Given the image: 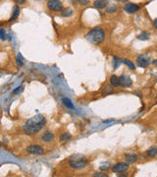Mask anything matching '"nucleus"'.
<instances>
[{"label":"nucleus","instance_id":"9","mask_svg":"<svg viewBox=\"0 0 157 177\" xmlns=\"http://www.w3.org/2000/svg\"><path fill=\"white\" fill-rule=\"evenodd\" d=\"M124 10L129 14H132V13H136L140 10V6L134 3H128L124 6Z\"/></svg>","mask_w":157,"mask_h":177},{"label":"nucleus","instance_id":"10","mask_svg":"<svg viewBox=\"0 0 157 177\" xmlns=\"http://www.w3.org/2000/svg\"><path fill=\"white\" fill-rule=\"evenodd\" d=\"M108 6L107 0H95L93 2V7L96 9H103Z\"/></svg>","mask_w":157,"mask_h":177},{"label":"nucleus","instance_id":"4","mask_svg":"<svg viewBox=\"0 0 157 177\" xmlns=\"http://www.w3.org/2000/svg\"><path fill=\"white\" fill-rule=\"evenodd\" d=\"M26 152L30 154H34V156H41L44 154V150L39 145H32L26 148Z\"/></svg>","mask_w":157,"mask_h":177},{"label":"nucleus","instance_id":"16","mask_svg":"<svg viewBox=\"0 0 157 177\" xmlns=\"http://www.w3.org/2000/svg\"><path fill=\"white\" fill-rule=\"evenodd\" d=\"M62 102H63L64 105L67 106L68 108H71V109H74L75 108V106L72 102V100H71L70 98H68V97H63V98H62Z\"/></svg>","mask_w":157,"mask_h":177},{"label":"nucleus","instance_id":"8","mask_svg":"<svg viewBox=\"0 0 157 177\" xmlns=\"http://www.w3.org/2000/svg\"><path fill=\"white\" fill-rule=\"evenodd\" d=\"M120 83L121 86L124 88H130L132 84V81L129 75H122L120 77Z\"/></svg>","mask_w":157,"mask_h":177},{"label":"nucleus","instance_id":"25","mask_svg":"<svg viewBox=\"0 0 157 177\" xmlns=\"http://www.w3.org/2000/svg\"><path fill=\"white\" fill-rule=\"evenodd\" d=\"M109 168H110V163L109 162H104L103 164H101V166H100V169L102 170V171L109 169Z\"/></svg>","mask_w":157,"mask_h":177},{"label":"nucleus","instance_id":"15","mask_svg":"<svg viewBox=\"0 0 157 177\" xmlns=\"http://www.w3.org/2000/svg\"><path fill=\"white\" fill-rule=\"evenodd\" d=\"M110 83H111V85L113 87H119V86H121L120 77L116 76V75H112L111 78H110Z\"/></svg>","mask_w":157,"mask_h":177},{"label":"nucleus","instance_id":"32","mask_svg":"<svg viewBox=\"0 0 157 177\" xmlns=\"http://www.w3.org/2000/svg\"><path fill=\"white\" fill-rule=\"evenodd\" d=\"M117 1H119V2H125V1H127V0H117Z\"/></svg>","mask_w":157,"mask_h":177},{"label":"nucleus","instance_id":"2","mask_svg":"<svg viewBox=\"0 0 157 177\" xmlns=\"http://www.w3.org/2000/svg\"><path fill=\"white\" fill-rule=\"evenodd\" d=\"M105 39V34L104 31L102 29H94L91 30L89 33L87 35V39L92 44H99L101 43Z\"/></svg>","mask_w":157,"mask_h":177},{"label":"nucleus","instance_id":"24","mask_svg":"<svg viewBox=\"0 0 157 177\" xmlns=\"http://www.w3.org/2000/svg\"><path fill=\"white\" fill-rule=\"evenodd\" d=\"M23 90H24L23 86H19V87H18L17 88H15V90H13V94H21Z\"/></svg>","mask_w":157,"mask_h":177},{"label":"nucleus","instance_id":"27","mask_svg":"<svg viewBox=\"0 0 157 177\" xmlns=\"http://www.w3.org/2000/svg\"><path fill=\"white\" fill-rule=\"evenodd\" d=\"M78 2L81 5H88L89 4V0H78Z\"/></svg>","mask_w":157,"mask_h":177},{"label":"nucleus","instance_id":"6","mask_svg":"<svg viewBox=\"0 0 157 177\" xmlns=\"http://www.w3.org/2000/svg\"><path fill=\"white\" fill-rule=\"evenodd\" d=\"M136 64L141 68H146L150 64V58L147 54H140L136 58Z\"/></svg>","mask_w":157,"mask_h":177},{"label":"nucleus","instance_id":"33","mask_svg":"<svg viewBox=\"0 0 157 177\" xmlns=\"http://www.w3.org/2000/svg\"><path fill=\"white\" fill-rule=\"evenodd\" d=\"M34 1H41V0H34Z\"/></svg>","mask_w":157,"mask_h":177},{"label":"nucleus","instance_id":"19","mask_svg":"<svg viewBox=\"0 0 157 177\" xmlns=\"http://www.w3.org/2000/svg\"><path fill=\"white\" fill-rule=\"evenodd\" d=\"M149 37H150L149 33H147V32H141V34L138 35V39H140V41H147V39H149Z\"/></svg>","mask_w":157,"mask_h":177},{"label":"nucleus","instance_id":"22","mask_svg":"<svg viewBox=\"0 0 157 177\" xmlns=\"http://www.w3.org/2000/svg\"><path fill=\"white\" fill-rule=\"evenodd\" d=\"M117 10V6L115 5V4H109V5L107 6V8H106V11H107V13H113L115 11Z\"/></svg>","mask_w":157,"mask_h":177},{"label":"nucleus","instance_id":"12","mask_svg":"<svg viewBox=\"0 0 157 177\" xmlns=\"http://www.w3.org/2000/svg\"><path fill=\"white\" fill-rule=\"evenodd\" d=\"M19 14H20V8L18 7V6H14V7H13L12 15H11V18L9 21L13 22V21H15V20H17L18 17H19Z\"/></svg>","mask_w":157,"mask_h":177},{"label":"nucleus","instance_id":"1","mask_svg":"<svg viewBox=\"0 0 157 177\" xmlns=\"http://www.w3.org/2000/svg\"><path fill=\"white\" fill-rule=\"evenodd\" d=\"M45 124L46 119L44 118V116H42L41 114H37L34 115L32 118H30L24 124L23 129L28 135H32L35 134V133H38Z\"/></svg>","mask_w":157,"mask_h":177},{"label":"nucleus","instance_id":"20","mask_svg":"<svg viewBox=\"0 0 157 177\" xmlns=\"http://www.w3.org/2000/svg\"><path fill=\"white\" fill-rule=\"evenodd\" d=\"M72 138V136H71V134L69 133H64V134H62L60 136V142H68L70 140V139Z\"/></svg>","mask_w":157,"mask_h":177},{"label":"nucleus","instance_id":"29","mask_svg":"<svg viewBox=\"0 0 157 177\" xmlns=\"http://www.w3.org/2000/svg\"><path fill=\"white\" fill-rule=\"evenodd\" d=\"M15 2H16L17 4H20V5H22V4H25L26 0H14Z\"/></svg>","mask_w":157,"mask_h":177},{"label":"nucleus","instance_id":"17","mask_svg":"<svg viewBox=\"0 0 157 177\" xmlns=\"http://www.w3.org/2000/svg\"><path fill=\"white\" fill-rule=\"evenodd\" d=\"M72 14H73V10H72V8H70V7L65 8L64 10H62V12H61V16L65 17V18L70 17Z\"/></svg>","mask_w":157,"mask_h":177},{"label":"nucleus","instance_id":"13","mask_svg":"<svg viewBox=\"0 0 157 177\" xmlns=\"http://www.w3.org/2000/svg\"><path fill=\"white\" fill-rule=\"evenodd\" d=\"M146 156L148 158H154L157 156V147L156 146H152L148 150H146Z\"/></svg>","mask_w":157,"mask_h":177},{"label":"nucleus","instance_id":"30","mask_svg":"<svg viewBox=\"0 0 157 177\" xmlns=\"http://www.w3.org/2000/svg\"><path fill=\"white\" fill-rule=\"evenodd\" d=\"M153 26H154V28L157 29V19H155L153 21Z\"/></svg>","mask_w":157,"mask_h":177},{"label":"nucleus","instance_id":"14","mask_svg":"<svg viewBox=\"0 0 157 177\" xmlns=\"http://www.w3.org/2000/svg\"><path fill=\"white\" fill-rule=\"evenodd\" d=\"M126 161L128 163H134L138 160V156L136 154H126Z\"/></svg>","mask_w":157,"mask_h":177},{"label":"nucleus","instance_id":"7","mask_svg":"<svg viewBox=\"0 0 157 177\" xmlns=\"http://www.w3.org/2000/svg\"><path fill=\"white\" fill-rule=\"evenodd\" d=\"M130 167L129 163L128 162H119L116 163L113 167H112V171L115 173H120V172H124L126 170H128Z\"/></svg>","mask_w":157,"mask_h":177},{"label":"nucleus","instance_id":"26","mask_svg":"<svg viewBox=\"0 0 157 177\" xmlns=\"http://www.w3.org/2000/svg\"><path fill=\"white\" fill-rule=\"evenodd\" d=\"M0 37H1V41H6V33L4 31V29L0 30Z\"/></svg>","mask_w":157,"mask_h":177},{"label":"nucleus","instance_id":"3","mask_svg":"<svg viewBox=\"0 0 157 177\" xmlns=\"http://www.w3.org/2000/svg\"><path fill=\"white\" fill-rule=\"evenodd\" d=\"M69 164L74 169H81V168L85 167V165L87 164V160L85 156L76 154H73L70 158Z\"/></svg>","mask_w":157,"mask_h":177},{"label":"nucleus","instance_id":"11","mask_svg":"<svg viewBox=\"0 0 157 177\" xmlns=\"http://www.w3.org/2000/svg\"><path fill=\"white\" fill-rule=\"evenodd\" d=\"M41 139H42V141L45 142V143H49V142H51L53 139H54V135L49 131H45L42 134V136H41Z\"/></svg>","mask_w":157,"mask_h":177},{"label":"nucleus","instance_id":"18","mask_svg":"<svg viewBox=\"0 0 157 177\" xmlns=\"http://www.w3.org/2000/svg\"><path fill=\"white\" fill-rule=\"evenodd\" d=\"M112 63H113V68L115 70L117 69V68L120 66V64L122 63V60H121L119 57H117V56H115L114 58H113V60H112Z\"/></svg>","mask_w":157,"mask_h":177},{"label":"nucleus","instance_id":"23","mask_svg":"<svg viewBox=\"0 0 157 177\" xmlns=\"http://www.w3.org/2000/svg\"><path fill=\"white\" fill-rule=\"evenodd\" d=\"M16 63H17L19 66H21V65H23V64H24V58H23V56H22L21 53H18V54H17Z\"/></svg>","mask_w":157,"mask_h":177},{"label":"nucleus","instance_id":"28","mask_svg":"<svg viewBox=\"0 0 157 177\" xmlns=\"http://www.w3.org/2000/svg\"><path fill=\"white\" fill-rule=\"evenodd\" d=\"M94 176L95 177H107V174H105V173H95L94 174Z\"/></svg>","mask_w":157,"mask_h":177},{"label":"nucleus","instance_id":"31","mask_svg":"<svg viewBox=\"0 0 157 177\" xmlns=\"http://www.w3.org/2000/svg\"><path fill=\"white\" fill-rule=\"evenodd\" d=\"M153 64H154L155 66H157V60H154V61H153Z\"/></svg>","mask_w":157,"mask_h":177},{"label":"nucleus","instance_id":"21","mask_svg":"<svg viewBox=\"0 0 157 177\" xmlns=\"http://www.w3.org/2000/svg\"><path fill=\"white\" fill-rule=\"evenodd\" d=\"M122 62H123L124 64H126V65H127L128 67L130 68V69L134 70V68H136V67H134V63H132V61H130L129 59H123Z\"/></svg>","mask_w":157,"mask_h":177},{"label":"nucleus","instance_id":"5","mask_svg":"<svg viewBox=\"0 0 157 177\" xmlns=\"http://www.w3.org/2000/svg\"><path fill=\"white\" fill-rule=\"evenodd\" d=\"M47 7L49 10L55 11V12H59V11L63 10V5H62L60 0H48Z\"/></svg>","mask_w":157,"mask_h":177}]
</instances>
